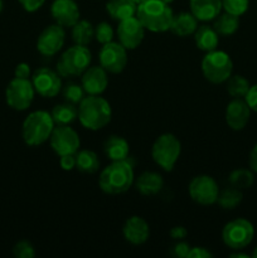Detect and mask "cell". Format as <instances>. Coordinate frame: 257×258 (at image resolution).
Wrapping results in <instances>:
<instances>
[{"mask_svg": "<svg viewBox=\"0 0 257 258\" xmlns=\"http://www.w3.org/2000/svg\"><path fill=\"white\" fill-rule=\"evenodd\" d=\"M135 181L134 168L128 160L112 161L106 166L98 178V186L101 190L110 196L123 194L133 186Z\"/></svg>", "mask_w": 257, "mask_h": 258, "instance_id": "obj_1", "label": "cell"}, {"mask_svg": "<svg viewBox=\"0 0 257 258\" xmlns=\"http://www.w3.org/2000/svg\"><path fill=\"white\" fill-rule=\"evenodd\" d=\"M111 117V105L100 95H87L78 103V120L87 130H101L108 125Z\"/></svg>", "mask_w": 257, "mask_h": 258, "instance_id": "obj_2", "label": "cell"}, {"mask_svg": "<svg viewBox=\"0 0 257 258\" xmlns=\"http://www.w3.org/2000/svg\"><path fill=\"white\" fill-rule=\"evenodd\" d=\"M174 13L168 3L163 0H145L138 5L136 18L141 22L146 30L154 33H163L170 30Z\"/></svg>", "mask_w": 257, "mask_h": 258, "instance_id": "obj_3", "label": "cell"}, {"mask_svg": "<svg viewBox=\"0 0 257 258\" xmlns=\"http://www.w3.org/2000/svg\"><path fill=\"white\" fill-rule=\"evenodd\" d=\"M55 123L47 111H34L25 117L22 126L23 140L29 146L43 145L49 140Z\"/></svg>", "mask_w": 257, "mask_h": 258, "instance_id": "obj_4", "label": "cell"}, {"mask_svg": "<svg viewBox=\"0 0 257 258\" xmlns=\"http://www.w3.org/2000/svg\"><path fill=\"white\" fill-rule=\"evenodd\" d=\"M92 54L86 45H73L66 49L57 62V72L60 77H77L90 67Z\"/></svg>", "mask_w": 257, "mask_h": 258, "instance_id": "obj_5", "label": "cell"}, {"mask_svg": "<svg viewBox=\"0 0 257 258\" xmlns=\"http://www.w3.org/2000/svg\"><path fill=\"white\" fill-rule=\"evenodd\" d=\"M181 153V144L173 134L158 136L151 148L153 160L165 171H171Z\"/></svg>", "mask_w": 257, "mask_h": 258, "instance_id": "obj_6", "label": "cell"}, {"mask_svg": "<svg viewBox=\"0 0 257 258\" xmlns=\"http://www.w3.org/2000/svg\"><path fill=\"white\" fill-rule=\"evenodd\" d=\"M233 62L231 57L223 50L207 52L202 59V72L207 81L212 83H223L232 76Z\"/></svg>", "mask_w": 257, "mask_h": 258, "instance_id": "obj_7", "label": "cell"}, {"mask_svg": "<svg viewBox=\"0 0 257 258\" xmlns=\"http://www.w3.org/2000/svg\"><path fill=\"white\" fill-rule=\"evenodd\" d=\"M254 236V228L246 218H237L228 222L222 229V239L224 244L234 251H239L248 246Z\"/></svg>", "mask_w": 257, "mask_h": 258, "instance_id": "obj_8", "label": "cell"}, {"mask_svg": "<svg viewBox=\"0 0 257 258\" xmlns=\"http://www.w3.org/2000/svg\"><path fill=\"white\" fill-rule=\"evenodd\" d=\"M35 90L29 80L14 78L9 82L5 90V98L9 107L17 111H24L30 107L34 100Z\"/></svg>", "mask_w": 257, "mask_h": 258, "instance_id": "obj_9", "label": "cell"}, {"mask_svg": "<svg viewBox=\"0 0 257 258\" xmlns=\"http://www.w3.org/2000/svg\"><path fill=\"white\" fill-rule=\"evenodd\" d=\"M50 148L58 156L76 154L80 150V135L70 125H55L49 138Z\"/></svg>", "mask_w": 257, "mask_h": 258, "instance_id": "obj_10", "label": "cell"}, {"mask_svg": "<svg viewBox=\"0 0 257 258\" xmlns=\"http://www.w3.org/2000/svg\"><path fill=\"white\" fill-rule=\"evenodd\" d=\"M190 198L201 206H212L217 203L219 188L217 181L209 175H197L190 180L188 186Z\"/></svg>", "mask_w": 257, "mask_h": 258, "instance_id": "obj_11", "label": "cell"}, {"mask_svg": "<svg viewBox=\"0 0 257 258\" xmlns=\"http://www.w3.org/2000/svg\"><path fill=\"white\" fill-rule=\"evenodd\" d=\"M126 48L120 42H108L102 44V48L98 54L100 66L107 73L117 75L125 70L127 64V52Z\"/></svg>", "mask_w": 257, "mask_h": 258, "instance_id": "obj_12", "label": "cell"}, {"mask_svg": "<svg viewBox=\"0 0 257 258\" xmlns=\"http://www.w3.org/2000/svg\"><path fill=\"white\" fill-rule=\"evenodd\" d=\"M66 42L65 28L59 24L48 25L43 29L37 40L38 52L45 57H52L57 54L63 48Z\"/></svg>", "mask_w": 257, "mask_h": 258, "instance_id": "obj_13", "label": "cell"}, {"mask_svg": "<svg viewBox=\"0 0 257 258\" xmlns=\"http://www.w3.org/2000/svg\"><path fill=\"white\" fill-rule=\"evenodd\" d=\"M145 28L141 24L140 20L135 17L127 18V19H123L121 22H118L117 33L118 42L126 48V49H136L138 47H140V44L143 43L144 37H145Z\"/></svg>", "mask_w": 257, "mask_h": 258, "instance_id": "obj_14", "label": "cell"}, {"mask_svg": "<svg viewBox=\"0 0 257 258\" xmlns=\"http://www.w3.org/2000/svg\"><path fill=\"white\" fill-rule=\"evenodd\" d=\"M32 83L35 92L42 97L53 98L62 91V80L58 72L50 68L42 67L37 70L33 75Z\"/></svg>", "mask_w": 257, "mask_h": 258, "instance_id": "obj_15", "label": "cell"}, {"mask_svg": "<svg viewBox=\"0 0 257 258\" xmlns=\"http://www.w3.org/2000/svg\"><path fill=\"white\" fill-rule=\"evenodd\" d=\"M50 14L63 28H72L81 17L80 8L75 0H54L50 5Z\"/></svg>", "mask_w": 257, "mask_h": 258, "instance_id": "obj_16", "label": "cell"}, {"mask_svg": "<svg viewBox=\"0 0 257 258\" xmlns=\"http://www.w3.org/2000/svg\"><path fill=\"white\" fill-rule=\"evenodd\" d=\"M251 117V108L244 98H233L227 105L226 122L232 130L241 131L246 127Z\"/></svg>", "mask_w": 257, "mask_h": 258, "instance_id": "obj_17", "label": "cell"}, {"mask_svg": "<svg viewBox=\"0 0 257 258\" xmlns=\"http://www.w3.org/2000/svg\"><path fill=\"white\" fill-rule=\"evenodd\" d=\"M81 85L87 95H101L108 86L107 71L103 70L101 66L88 67L82 73Z\"/></svg>", "mask_w": 257, "mask_h": 258, "instance_id": "obj_18", "label": "cell"}, {"mask_svg": "<svg viewBox=\"0 0 257 258\" xmlns=\"http://www.w3.org/2000/svg\"><path fill=\"white\" fill-rule=\"evenodd\" d=\"M123 237L131 244H143L145 243L150 236V227L148 222L139 216H133L126 219L122 227Z\"/></svg>", "mask_w": 257, "mask_h": 258, "instance_id": "obj_19", "label": "cell"}, {"mask_svg": "<svg viewBox=\"0 0 257 258\" xmlns=\"http://www.w3.org/2000/svg\"><path fill=\"white\" fill-rule=\"evenodd\" d=\"M190 13L201 22H211L222 12L221 0H189Z\"/></svg>", "mask_w": 257, "mask_h": 258, "instance_id": "obj_20", "label": "cell"}, {"mask_svg": "<svg viewBox=\"0 0 257 258\" xmlns=\"http://www.w3.org/2000/svg\"><path fill=\"white\" fill-rule=\"evenodd\" d=\"M136 190L146 197L155 196L163 189L164 180L160 174L155 171H144L139 178L134 181Z\"/></svg>", "mask_w": 257, "mask_h": 258, "instance_id": "obj_21", "label": "cell"}, {"mask_svg": "<svg viewBox=\"0 0 257 258\" xmlns=\"http://www.w3.org/2000/svg\"><path fill=\"white\" fill-rule=\"evenodd\" d=\"M103 153L111 161L126 160L130 153V145L122 136L111 135L103 143Z\"/></svg>", "mask_w": 257, "mask_h": 258, "instance_id": "obj_22", "label": "cell"}, {"mask_svg": "<svg viewBox=\"0 0 257 258\" xmlns=\"http://www.w3.org/2000/svg\"><path fill=\"white\" fill-rule=\"evenodd\" d=\"M197 28H198V19L189 12H181L174 15L170 25L171 32L181 38L194 34Z\"/></svg>", "mask_w": 257, "mask_h": 258, "instance_id": "obj_23", "label": "cell"}, {"mask_svg": "<svg viewBox=\"0 0 257 258\" xmlns=\"http://www.w3.org/2000/svg\"><path fill=\"white\" fill-rule=\"evenodd\" d=\"M194 42L198 49L203 52H211V50L217 49L219 43L218 33L214 30L211 25H199L194 32Z\"/></svg>", "mask_w": 257, "mask_h": 258, "instance_id": "obj_24", "label": "cell"}, {"mask_svg": "<svg viewBox=\"0 0 257 258\" xmlns=\"http://www.w3.org/2000/svg\"><path fill=\"white\" fill-rule=\"evenodd\" d=\"M106 10L112 19L121 22L127 18L135 17L138 5L133 0H108Z\"/></svg>", "mask_w": 257, "mask_h": 258, "instance_id": "obj_25", "label": "cell"}, {"mask_svg": "<svg viewBox=\"0 0 257 258\" xmlns=\"http://www.w3.org/2000/svg\"><path fill=\"white\" fill-rule=\"evenodd\" d=\"M239 27V17L238 15L231 14V13H219L213 19V28L218 35L222 37H229L234 34Z\"/></svg>", "mask_w": 257, "mask_h": 258, "instance_id": "obj_26", "label": "cell"}, {"mask_svg": "<svg viewBox=\"0 0 257 258\" xmlns=\"http://www.w3.org/2000/svg\"><path fill=\"white\" fill-rule=\"evenodd\" d=\"M50 115L55 125H71L78 118V107L70 102L59 103L53 107Z\"/></svg>", "mask_w": 257, "mask_h": 258, "instance_id": "obj_27", "label": "cell"}, {"mask_svg": "<svg viewBox=\"0 0 257 258\" xmlns=\"http://www.w3.org/2000/svg\"><path fill=\"white\" fill-rule=\"evenodd\" d=\"M76 168L85 174H95L100 169V160L92 150H78L76 153Z\"/></svg>", "mask_w": 257, "mask_h": 258, "instance_id": "obj_28", "label": "cell"}, {"mask_svg": "<svg viewBox=\"0 0 257 258\" xmlns=\"http://www.w3.org/2000/svg\"><path fill=\"white\" fill-rule=\"evenodd\" d=\"M72 39L76 44L87 47L95 39V27L88 20H78L72 27Z\"/></svg>", "mask_w": 257, "mask_h": 258, "instance_id": "obj_29", "label": "cell"}, {"mask_svg": "<svg viewBox=\"0 0 257 258\" xmlns=\"http://www.w3.org/2000/svg\"><path fill=\"white\" fill-rule=\"evenodd\" d=\"M242 191L239 189L234 188L231 185V188H226L223 190L219 191L218 198H217V203L219 204V207L223 209H234L239 203L242 202Z\"/></svg>", "mask_w": 257, "mask_h": 258, "instance_id": "obj_30", "label": "cell"}, {"mask_svg": "<svg viewBox=\"0 0 257 258\" xmlns=\"http://www.w3.org/2000/svg\"><path fill=\"white\" fill-rule=\"evenodd\" d=\"M227 82V92L232 96L233 98H244V96L247 95L249 90V82L247 81V78H244L243 76H231Z\"/></svg>", "mask_w": 257, "mask_h": 258, "instance_id": "obj_31", "label": "cell"}, {"mask_svg": "<svg viewBox=\"0 0 257 258\" xmlns=\"http://www.w3.org/2000/svg\"><path fill=\"white\" fill-rule=\"evenodd\" d=\"M228 181L232 186L243 190V189L251 188L254 181V176L253 173L248 169H236L229 174Z\"/></svg>", "mask_w": 257, "mask_h": 258, "instance_id": "obj_32", "label": "cell"}, {"mask_svg": "<svg viewBox=\"0 0 257 258\" xmlns=\"http://www.w3.org/2000/svg\"><path fill=\"white\" fill-rule=\"evenodd\" d=\"M85 90H83L82 85H77V83L70 82L62 88V95L66 102L73 103V105H78L81 101L85 98Z\"/></svg>", "mask_w": 257, "mask_h": 258, "instance_id": "obj_33", "label": "cell"}, {"mask_svg": "<svg viewBox=\"0 0 257 258\" xmlns=\"http://www.w3.org/2000/svg\"><path fill=\"white\" fill-rule=\"evenodd\" d=\"M221 2L222 9H224V12L238 15V17L247 12L249 5V0H221Z\"/></svg>", "mask_w": 257, "mask_h": 258, "instance_id": "obj_34", "label": "cell"}, {"mask_svg": "<svg viewBox=\"0 0 257 258\" xmlns=\"http://www.w3.org/2000/svg\"><path fill=\"white\" fill-rule=\"evenodd\" d=\"M95 39L101 44H106L108 42H112L113 39V29L107 22L98 23L95 27Z\"/></svg>", "mask_w": 257, "mask_h": 258, "instance_id": "obj_35", "label": "cell"}, {"mask_svg": "<svg viewBox=\"0 0 257 258\" xmlns=\"http://www.w3.org/2000/svg\"><path fill=\"white\" fill-rule=\"evenodd\" d=\"M13 254L17 258H34L35 249L28 241H19L13 248Z\"/></svg>", "mask_w": 257, "mask_h": 258, "instance_id": "obj_36", "label": "cell"}, {"mask_svg": "<svg viewBox=\"0 0 257 258\" xmlns=\"http://www.w3.org/2000/svg\"><path fill=\"white\" fill-rule=\"evenodd\" d=\"M191 247L189 246L186 242L183 241H179L178 243L174 244V247L171 248V254L174 257H178V258H186L188 257L189 251H190Z\"/></svg>", "mask_w": 257, "mask_h": 258, "instance_id": "obj_37", "label": "cell"}, {"mask_svg": "<svg viewBox=\"0 0 257 258\" xmlns=\"http://www.w3.org/2000/svg\"><path fill=\"white\" fill-rule=\"evenodd\" d=\"M244 101L249 106L251 111L257 112V85H253L249 87L248 92L244 96Z\"/></svg>", "mask_w": 257, "mask_h": 258, "instance_id": "obj_38", "label": "cell"}, {"mask_svg": "<svg viewBox=\"0 0 257 258\" xmlns=\"http://www.w3.org/2000/svg\"><path fill=\"white\" fill-rule=\"evenodd\" d=\"M19 3L23 7V9L29 13H34L43 7L45 0H19Z\"/></svg>", "mask_w": 257, "mask_h": 258, "instance_id": "obj_39", "label": "cell"}, {"mask_svg": "<svg viewBox=\"0 0 257 258\" xmlns=\"http://www.w3.org/2000/svg\"><path fill=\"white\" fill-rule=\"evenodd\" d=\"M59 165L63 170L70 171L76 168V154H70V155L59 156Z\"/></svg>", "mask_w": 257, "mask_h": 258, "instance_id": "obj_40", "label": "cell"}, {"mask_svg": "<svg viewBox=\"0 0 257 258\" xmlns=\"http://www.w3.org/2000/svg\"><path fill=\"white\" fill-rule=\"evenodd\" d=\"M213 257V253L204 247H191L186 258H209Z\"/></svg>", "mask_w": 257, "mask_h": 258, "instance_id": "obj_41", "label": "cell"}, {"mask_svg": "<svg viewBox=\"0 0 257 258\" xmlns=\"http://www.w3.org/2000/svg\"><path fill=\"white\" fill-rule=\"evenodd\" d=\"M15 78H23V80H29L30 77V66L28 63H19L17 64L14 71Z\"/></svg>", "mask_w": 257, "mask_h": 258, "instance_id": "obj_42", "label": "cell"}, {"mask_svg": "<svg viewBox=\"0 0 257 258\" xmlns=\"http://www.w3.org/2000/svg\"><path fill=\"white\" fill-rule=\"evenodd\" d=\"M169 234H170V237L173 239H176V241H183V239L188 236V231L185 229V227L176 226L170 229Z\"/></svg>", "mask_w": 257, "mask_h": 258, "instance_id": "obj_43", "label": "cell"}, {"mask_svg": "<svg viewBox=\"0 0 257 258\" xmlns=\"http://www.w3.org/2000/svg\"><path fill=\"white\" fill-rule=\"evenodd\" d=\"M249 168L252 171L257 173V144L252 148L251 153H249V159H248Z\"/></svg>", "mask_w": 257, "mask_h": 258, "instance_id": "obj_44", "label": "cell"}, {"mask_svg": "<svg viewBox=\"0 0 257 258\" xmlns=\"http://www.w3.org/2000/svg\"><path fill=\"white\" fill-rule=\"evenodd\" d=\"M229 257H233V258H248L249 256L246 253H241V252H234V253L229 254Z\"/></svg>", "mask_w": 257, "mask_h": 258, "instance_id": "obj_45", "label": "cell"}, {"mask_svg": "<svg viewBox=\"0 0 257 258\" xmlns=\"http://www.w3.org/2000/svg\"><path fill=\"white\" fill-rule=\"evenodd\" d=\"M134 3H135L136 5H140V4H143L144 2H145V0H133Z\"/></svg>", "mask_w": 257, "mask_h": 258, "instance_id": "obj_46", "label": "cell"}, {"mask_svg": "<svg viewBox=\"0 0 257 258\" xmlns=\"http://www.w3.org/2000/svg\"><path fill=\"white\" fill-rule=\"evenodd\" d=\"M252 257H254V258H257V247H256V248H254V251H253V253H252Z\"/></svg>", "mask_w": 257, "mask_h": 258, "instance_id": "obj_47", "label": "cell"}, {"mask_svg": "<svg viewBox=\"0 0 257 258\" xmlns=\"http://www.w3.org/2000/svg\"><path fill=\"white\" fill-rule=\"evenodd\" d=\"M3 8H4V3H3V0H0V13H2Z\"/></svg>", "mask_w": 257, "mask_h": 258, "instance_id": "obj_48", "label": "cell"}, {"mask_svg": "<svg viewBox=\"0 0 257 258\" xmlns=\"http://www.w3.org/2000/svg\"><path fill=\"white\" fill-rule=\"evenodd\" d=\"M163 2H165V3H168V4H170V3L174 2V0H163Z\"/></svg>", "mask_w": 257, "mask_h": 258, "instance_id": "obj_49", "label": "cell"}]
</instances>
